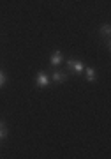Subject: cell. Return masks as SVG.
I'll return each instance as SVG.
<instances>
[{
	"label": "cell",
	"instance_id": "6da1fadb",
	"mask_svg": "<svg viewBox=\"0 0 111 159\" xmlns=\"http://www.w3.org/2000/svg\"><path fill=\"white\" fill-rule=\"evenodd\" d=\"M65 67H67V71H69V73L79 76V74H83L85 64L81 62V60H76V58H69V60L65 62Z\"/></svg>",
	"mask_w": 111,
	"mask_h": 159
},
{
	"label": "cell",
	"instance_id": "7a4b0ae2",
	"mask_svg": "<svg viewBox=\"0 0 111 159\" xmlns=\"http://www.w3.org/2000/svg\"><path fill=\"white\" fill-rule=\"evenodd\" d=\"M50 83H51L50 74L46 73V71H39V73L35 74V87L37 89H48Z\"/></svg>",
	"mask_w": 111,
	"mask_h": 159
},
{
	"label": "cell",
	"instance_id": "3957f363",
	"mask_svg": "<svg viewBox=\"0 0 111 159\" xmlns=\"http://www.w3.org/2000/svg\"><path fill=\"white\" fill-rule=\"evenodd\" d=\"M50 80L55 81V83H58V85H62V83H65L67 80H69V73H65V71H53Z\"/></svg>",
	"mask_w": 111,
	"mask_h": 159
},
{
	"label": "cell",
	"instance_id": "277c9868",
	"mask_svg": "<svg viewBox=\"0 0 111 159\" xmlns=\"http://www.w3.org/2000/svg\"><path fill=\"white\" fill-rule=\"evenodd\" d=\"M62 62H64V53H62L60 50H55V51H53V53L50 55V64H51V67H58Z\"/></svg>",
	"mask_w": 111,
	"mask_h": 159
},
{
	"label": "cell",
	"instance_id": "5b68a950",
	"mask_svg": "<svg viewBox=\"0 0 111 159\" xmlns=\"http://www.w3.org/2000/svg\"><path fill=\"white\" fill-rule=\"evenodd\" d=\"M109 35H111L109 23H102L99 27V37H104L106 39V46H108V48H109Z\"/></svg>",
	"mask_w": 111,
	"mask_h": 159
},
{
	"label": "cell",
	"instance_id": "8992f818",
	"mask_svg": "<svg viewBox=\"0 0 111 159\" xmlns=\"http://www.w3.org/2000/svg\"><path fill=\"white\" fill-rule=\"evenodd\" d=\"M85 76H87V81L88 83H95V80H97V73H95V67H92V66H87V67L83 69Z\"/></svg>",
	"mask_w": 111,
	"mask_h": 159
},
{
	"label": "cell",
	"instance_id": "52a82bcc",
	"mask_svg": "<svg viewBox=\"0 0 111 159\" xmlns=\"http://www.w3.org/2000/svg\"><path fill=\"white\" fill-rule=\"evenodd\" d=\"M7 134H9V127H7V124L4 122V120H0V142L2 143L6 142Z\"/></svg>",
	"mask_w": 111,
	"mask_h": 159
},
{
	"label": "cell",
	"instance_id": "ba28073f",
	"mask_svg": "<svg viewBox=\"0 0 111 159\" xmlns=\"http://www.w3.org/2000/svg\"><path fill=\"white\" fill-rule=\"evenodd\" d=\"M7 83V76H6V73L0 69V87H4Z\"/></svg>",
	"mask_w": 111,
	"mask_h": 159
},
{
	"label": "cell",
	"instance_id": "9c48e42d",
	"mask_svg": "<svg viewBox=\"0 0 111 159\" xmlns=\"http://www.w3.org/2000/svg\"><path fill=\"white\" fill-rule=\"evenodd\" d=\"M0 148H2V142H0Z\"/></svg>",
	"mask_w": 111,
	"mask_h": 159
}]
</instances>
